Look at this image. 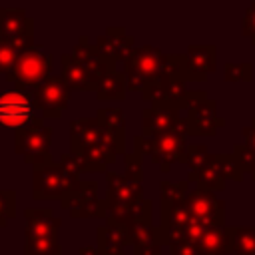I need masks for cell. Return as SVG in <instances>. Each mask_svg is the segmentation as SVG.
<instances>
[{"label":"cell","mask_w":255,"mask_h":255,"mask_svg":"<svg viewBox=\"0 0 255 255\" xmlns=\"http://www.w3.org/2000/svg\"><path fill=\"white\" fill-rule=\"evenodd\" d=\"M70 149L84 161L90 173H106L108 165L120 155L118 143L96 118H78L70 122Z\"/></svg>","instance_id":"6da1fadb"},{"label":"cell","mask_w":255,"mask_h":255,"mask_svg":"<svg viewBox=\"0 0 255 255\" xmlns=\"http://www.w3.org/2000/svg\"><path fill=\"white\" fill-rule=\"evenodd\" d=\"M52 68L54 58L42 46H32L18 54V60L6 80L12 82L16 90L32 92L52 76Z\"/></svg>","instance_id":"7a4b0ae2"},{"label":"cell","mask_w":255,"mask_h":255,"mask_svg":"<svg viewBox=\"0 0 255 255\" xmlns=\"http://www.w3.org/2000/svg\"><path fill=\"white\" fill-rule=\"evenodd\" d=\"M80 177L64 169L60 163L50 161L34 165V199H58L60 203L76 195L80 187Z\"/></svg>","instance_id":"3957f363"},{"label":"cell","mask_w":255,"mask_h":255,"mask_svg":"<svg viewBox=\"0 0 255 255\" xmlns=\"http://www.w3.org/2000/svg\"><path fill=\"white\" fill-rule=\"evenodd\" d=\"M54 129L44 126V118L36 116L28 126L14 131V151L24 157L26 163L42 165L54 161L50 155Z\"/></svg>","instance_id":"277c9868"},{"label":"cell","mask_w":255,"mask_h":255,"mask_svg":"<svg viewBox=\"0 0 255 255\" xmlns=\"http://www.w3.org/2000/svg\"><path fill=\"white\" fill-rule=\"evenodd\" d=\"M163 54L151 46H139L129 52V56L122 64V74L126 78V86L131 92H143V88L159 76Z\"/></svg>","instance_id":"5b68a950"},{"label":"cell","mask_w":255,"mask_h":255,"mask_svg":"<svg viewBox=\"0 0 255 255\" xmlns=\"http://www.w3.org/2000/svg\"><path fill=\"white\" fill-rule=\"evenodd\" d=\"M38 116V108L30 92L6 90L0 94V124L6 128L20 129Z\"/></svg>","instance_id":"8992f818"},{"label":"cell","mask_w":255,"mask_h":255,"mask_svg":"<svg viewBox=\"0 0 255 255\" xmlns=\"http://www.w3.org/2000/svg\"><path fill=\"white\" fill-rule=\"evenodd\" d=\"M187 82L181 78H153L141 92V98L151 104V108L165 110H185V94Z\"/></svg>","instance_id":"52a82bcc"},{"label":"cell","mask_w":255,"mask_h":255,"mask_svg":"<svg viewBox=\"0 0 255 255\" xmlns=\"http://www.w3.org/2000/svg\"><path fill=\"white\" fill-rule=\"evenodd\" d=\"M187 151V131H185V116L179 120L177 128L165 135L151 137V153L149 159L159 163L161 171L167 173L173 161H183Z\"/></svg>","instance_id":"ba28073f"},{"label":"cell","mask_w":255,"mask_h":255,"mask_svg":"<svg viewBox=\"0 0 255 255\" xmlns=\"http://www.w3.org/2000/svg\"><path fill=\"white\" fill-rule=\"evenodd\" d=\"M30 94L42 118H60L70 104L72 90L66 86V82L60 76H50Z\"/></svg>","instance_id":"9c48e42d"},{"label":"cell","mask_w":255,"mask_h":255,"mask_svg":"<svg viewBox=\"0 0 255 255\" xmlns=\"http://www.w3.org/2000/svg\"><path fill=\"white\" fill-rule=\"evenodd\" d=\"M0 38L14 48L28 50L34 46V20L22 8H0Z\"/></svg>","instance_id":"30bf717a"},{"label":"cell","mask_w":255,"mask_h":255,"mask_svg":"<svg viewBox=\"0 0 255 255\" xmlns=\"http://www.w3.org/2000/svg\"><path fill=\"white\" fill-rule=\"evenodd\" d=\"M62 207L68 209L70 215L76 219H86V217H90V219L104 217L106 219V215H108V205H106V199H100V195H98L96 179H82L76 195L70 197L68 201H64Z\"/></svg>","instance_id":"8fae6325"},{"label":"cell","mask_w":255,"mask_h":255,"mask_svg":"<svg viewBox=\"0 0 255 255\" xmlns=\"http://www.w3.org/2000/svg\"><path fill=\"white\" fill-rule=\"evenodd\" d=\"M187 203L193 211V217L203 221L209 227H223L225 225V201L219 199L213 191L203 187H195L189 191Z\"/></svg>","instance_id":"7c38bea8"},{"label":"cell","mask_w":255,"mask_h":255,"mask_svg":"<svg viewBox=\"0 0 255 255\" xmlns=\"http://www.w3.org/2000/svg\"><path fill=\"white\" fill-rule=\"evenodd\" d=\"M225 126L223 118H217V104L213 100H203L185 110V131L187 135H215L219 128Z\"/></svg>","instance_id":"4fadbf2b"},{"label":"cell","mask_w":255,"mask_h":255,"mask_svg":"<svg viewBox=\"0 0 255 255\" xmlns=\"http://www.w3.org/2000/svg\"><path fill=\"white\" fill-rule=\"evenodd\" d=\"M94 46H96V50L100 52V56L106 62H110L112 66H116V64H124V60L133 50V38L128 36L124 28L108 26L106 32L96 38V44Z\"/></svg>","instance_id":"5bb4252c"},{"label":"cell","mask_w":255,"mask_h":255,"mask_svg":"<svg viewBox=\"0 0 255 255\" xmlns=\"http://www.w3.org/2000/svg\"><path fill=\"white\" fill-rule=\"evenodd\" d=\"M185 58V80L187 82H205L209 74L215 72L217 64V48L207 44V46H187L183 52Z\"/></svg>","instance_id":"9a60e30c"},{"label":"cell","mask_w":255,"mask_h":255,"mask_svg":"<svg viewBox=\"0 0 255 255\" xmlns=\"http://www.w3.org/2000/svg\"><path fill=\"white\" fill-rule=\"evenodd\" d=\"M24 219L26 239H58L62 219L56 217L52 209H26Z\"/></svg>","instance_id":"2e32d148"},{"label":"cell","mask_w":255,"mask_h":255,"mask_svg":"<svg viewBox=\"0 0 255 255\" xmlns=\"http://www.w3.org/2000/svg\"><path fill=\"white\" fill-rule=\"evenodd\" d=\"M179 120H181V116L177 110L145 108L141 114V135H145V137L165 135L177 128Z\"/></svg>","instance_id":"e0dca14e"},{"label":"cell","mask_w":255,"mask_h":255,"mask_svg":"<svg viewBox=\"0 0 255 255\" xmlns=\"http://www.w3.org/2000/svg\"><path fill=\"white\" fill-rule=\"evenodd\" d=\"M106 189L104 197L108 203H135L145 197L141 183H135L116 171H106Z\"/></svg>","instance_id":"ac0fdd59"},{"label":"cell","mask_w":255,"mask_h":255,"mask_svg":"<svg viewBox=\"0 0 255 255\" xmlns=\"http://www.w3.org/2000/svg\"><path fill=\"white\" fill-rule=\"evenodd\" d=\"M70 54H72V58H74L96 82H98L104 74H108L110 70H116V66H112L110 62H106V60L100 56V52L96 50V46H92L86 36H80V38H78V42H76V46L72 48Z\"/></svg>","instance_id":"d6986e66"},{"label":"cell","mask_w":255,"mask_h":255,"mask_svg":"<svg viewBox=\"0 0 255 255\" xmlns=\"http://www.w3.org/2000/svg\"><path fill=\"white\" fill-rule=\"evenodd\" d=\"M129 237L126 231V225L106 221L98 227V251L106 255H124V247L129 245Z\"/></svg>","instance_id":"ffe728a7"},{"label":"cell","mask_w":255,"mask_h":255,"mask_svg":"<svg viewBox=\"0 0 255 255\" xmlns=\"http://www.w3.org/2000/svg\"><path fill=\"white\" fill-rule=\"evenodd\" d=\"M60 78L66 82V86L70 90H78V92H94L96 90V80L72 58V54L60 56Z\"/></svg>","instance_id":"44dd1931"},{"label":"cell","mask_w":255,"mask_h":255,"mask_svg":"<svg viewBox=\"0 0 255 255\" xmlns=\"http://www.w3.org/2000/svg\"><path fill=\"white\" fill-rule=\"evenodd\" d=\"M98 124L114 137L122 155H126V116L120 108H100L96 114Z\"/></svg>","instance_id":"7402d4cb"},{"label":"cell","mask_w":255,"mask_h":255,"mask_svg":"<svg viewBox=\"0 0 255 255\" xmlns=\"http://www.w3.org/2000/svg\"><path fill=\"white\" fill-rule=\"evenodd\" d=\"M126 231L133 247L165 245L163 229L159 225H151V221H129L126 223Z\"/></svg>","instance_id":"603a6c76"},{"label":"cell","mask_w":255,"mask_h":255,"mask_svg":"<svg viewBox=\"0 0 255 255\" xmlns=\"http://www.w3.org/2000/svg\"><path fill=\"white\" fill-rule=\"evenodd\" d=\"M126 78L122 70H110L96 82V98L100 102H122L126 98Z\"/></svg>","instance_id":"cb8c5ba5"},{"label":"cell","mask_w":255,"mask_h":255,"mask_svg":"<svg viewBox=\"0 0 255 255\" xmlns=\"http://www.w3.org/2000/svg\"><path fill=\"white\" fill-rule=\"evenodd\" d=\"M193 247L197 255H229V239H227L225 225L209 227Z\"/></svg>","instance_id":"d4e9b609"},{"label":"cell","mask_w":255,"mask_h":255,"mask_svg":"<svg viewBox=\"0 0 255 255\" xmlns=\"http://www.w3.org/2000/svg\"><path fill=\"white\" fill-rule=\"evenodd\" d=\"M225 231L229 239V255H255V225H225Z\"/></svg>","instance_id":"484cf974"},{"label":"cell","mask_w":255,"mask_h":255,"mask_svg":"<svg viewBox=\"0 0 255 255\" xmlns=\"http://www.w3.org/2000/svg\"><path fill=\"white\" fill-rule=\"evenodd\" d=\"M189 183H197L199 187L207 189V191H223L225 187V177L221 175V171L213 165L211 157H209V163L199 169V171H189V177H187Z\"/></svg>","instance_id":"4316f807"},{"label":"cell","mask_w":255,"mask_h":255,"mask_svg":"<svg viewBox=\"0 0 255 255\" xmlns=\"http://www.w3.org/2000/svg\"><path fill=\"white\" fill-rule=\"evenodd\" d=\"M193 221V211L185 201L181 203H175V205H169V207H161V223L159 227L161 229H169V227H185Z\"/></svg>","instance_id":"83f0119b"},{"label":"cell","mask_w":255,"mask_h":255,"mask_svg":"<svg viewBox=\"0 0 255 255\" xmlns=\"http://www.w3.org/2000/svg\"><path fill=\"white\" fill-rule=\"evenodd\" d=\"M161 189V207H169L175 203H181L189 197V181L181 179V181H161L159 185Z\"/></svg>","instance_id":"f1b7e54d"},{"label":"cell","mask_w":255,"mask_h":255,"mask_svg":"<svg viewBox=\"0 0 255 255\" xmlns=\"http://www.w3.org/2000/svg\"><path fill=\"white\" fill-rule=\"evenodd\" d=\"M211 161L221 171V175L225 179H233V181H241L243 179V171L239 169V165L235 163L231 153H211Z\"/></svg>","instance_id":"f546056e"},{"label":"cell","mask_w":255,"mask_h":255,"mask_svg":"<svg viewBox=\"0 0 255 255\" xmlns=\"http://www.w3.org/2000/svg\"><path fill=\"white\" fill-rule=\"evenodd\" d=\"M159 76L161 78H181V80H185V58H183V54H163Z\"/></svg>","instance_id":"4dcf8cb0"},{"label":"cell","mask_w":255,"mask_h":255,"mask_svg":"<svg viewBox=\"0 0 255 255\" xmlns=\"http://www.w3.org/2000/svg\"><path fill=\"white\" fill-rule=\"evenodd\" d=\"M24 255H62L60 239H26Z\"/></svg>","instance_id":"1f68e13d"},{"label":"cell","mask_w":255,"mask_h":255,"mask_svg":"<svg viewBox=\"0 0 255 255\" xmlns=\"http://www.w3.org/2000/svg\"><path fill=\"white\" fill-rule=\"evenodd\" d=\"M209 157H211V153L207 151V147L203 143H193V145H187V151H185V157L181 163H185L191 171H199L209 163Z\"/></svg>","instance_id":"d6a6232c"},{"label":"cell","mask_w":255,"mask_h":255,"mask_svg":"<svg viewBox=\"0 0 255 255\" xmlns=\"http://www.w3.org/2000/svg\"><path fill=\"white\" fill-rule=\"evenodd\" d=\"M251 76H253V66L249 62H241V64L227 62L223 66L225 82H251Z\"/></svg>","instance_id":"836d02e7"},{"label":"cell","mask_w":255,"mask_h":255,"mask_svg":"<svg viewBox=\"0 0 255 255\" xmlns=\"http://www.w3.org/2000/svg\"><path fill=\"white\" fill-rule=\"evenodd\" d=\"M231 155H233L235 163L239 165V169L243 171V175H245V173L251 175V173L255 171V151H253L251 147H247L245 143H237V145L233 147Z\"/></svg>","instance_id":"e575fe53"},{"label":"cell","mask_w":255,"mask_h":255,"mask_svg":"<svg viewBox=\"0 0 255 255\" xmlns=\"http://www.w3.org/2000/svg\"><path fill=\"white\" fill-rule=\"evenodd\" d=\"M18 54H20L18 48H14L8 40L0 38V76H8L12 72L16 60H18Z\"/></svg>","instance_id":"d590c367"},{"label":"cell","mask_w":255,"mask_h":255,"mask_svg":"<svg viewBox=\"0 0 255 255\" xmlns=\"http://www.w3.org/2000/svg\"><path fill=\"white\" fill-rule=\"evenodd\" d=\"M16 217V191L0 189V227L8 223V219Z\"/></svg>","instance_id":"8d00e7d4"},{"label":"cell","mask_w":255,"mask_h":255,"mask_svg":"<svg viewBox=\"0 0 255 255\" xmlns=\"http://www.w3.org/2000/svg\"><path fill=\"white\" fill-rule=\"evenodd\" d=\"M143 157L137 153H126L124 155V175L135 183H141L143 179Z\"/></svg>","instance_id":"74e56055"},{"label":"cell","mask_w":255,"mask_h":255,"mask_svg":"<svg viewBox=\"0 0 255 255\" xmlns=\"http://www.w3.org/2000/svg\"><path fill=\"white\" fill-rule=\"evenodd\" d=\"M64 169H68L70 173H74V175H82V173H86V165H84V161L76 155V153H72V151H68V153H62L60 155V161H58Z\"/></svg>","instance_id":"f35d334b"},{"label":"cell","mask_w":255,"mask_h":255,"mask_svg":"<svg viewBox=\"0 0 255 255\" xmlns=\"http://www.w3.org/2000/svg\"><path fill=\"white\" fill-rule=\"evenodd\" d=\"M243 36H249L251 42L255 44V2L247 6L245 16H243Z\"/></svg>","instance_id":"ab89813d"},{"label":"cell","mask_w":255,"mask_h":255,"mask_svg":"<svg viewBox=\"0 0 255 255\" xmlns=\"http://www.w3.org/2000/svg\"><path fill=\"white\" fill-rule=\"evenodd\" d=\"M133 153H137L139 157H149V153H151V137L133 135Z\"/></svg>","instance_id":"60d3db41"},{"label":"cell","mask_w":255,"mask_h":255,"mask_svg":"<svg viewBox=\"0 0 255 255\" xmlns=\"http://www.w3.org/2000/svg\"><path fill=\"white\" fill-rule=\"evenodd\" d=\"M203 100H207V92H203V90H187V94H185V110L195 106V104H199V102H203Z\"/></svg>","instance_id":"b9f144b4"},{"label":"cell","mask_w":255,"mask_h":255,"mask_svg":"<svg viewBox=\"0 0 255 255\" xmlns=\"http://www.w3.org/2000/svg\"><path fill=\"white\" fill-rule=\"evenodd\" d=\"M243 137H245V145L255 151V118L251 120L249 126L243 128Z\"/></svg>","instance_id":"7bdbcfd3"},{"label":"cell","mask_w":255,"mask_h":255,"mask_svg":"<svg viewBox=\"0 0 255 255\" xmlns=\"http://www.w3.org/2000/svg\"><path fill=\"white\" fill-rule=\"evenodd\" d=\"M169 255H197L195 247L189 243H181V245H173L169 247Z\"/></svg>","instance_id":"ee69618b"},{"label":"cell","mask_w":255,"mask_h":255,"mask_svg":"<svg viewBox=\"0 0 255 255\" xmlns=\"http://www.w3.org/2000/svg\"><path fill=\"white\" fill-rule=\"evenodd\" d=\"M133 255H161V245H147V247H133Z\"/></svg>","instance_id":"f6af8a7d"},{"label":"cell","mask_w":255,"mask_h":255,"mask_svg":"<svg viewBox=\"0 0 255 255\" xmlns=\"http://www.w3.org/2000/svg\"><path fill=\"white\" fill-rule=\"evenodd\" d=\"M80 255H98L100 251H98V247H92V245H84V247H80V251H78Z\"/></svg>","instance_id":"bcb514c9"},{"label":"cell","mask_w":255,"mask_h":255,"mask_svg":"<svg viewBox=\"0 0 255 255\" xmlns=\"http://www.w3.org/2000/svg\"><path fill=\"white\" fill-rule=\"evenodd\" d=\"M98 255H106V253H98Z\"/></svg>","instance_id":"7dc6e473"}]
</instances>
